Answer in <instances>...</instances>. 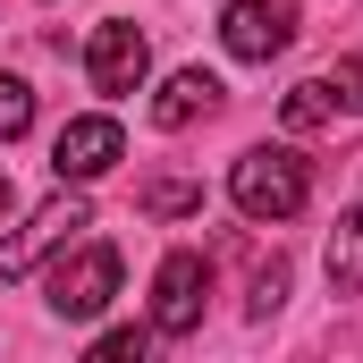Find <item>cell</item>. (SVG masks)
Wrapping results in <instances>:
<instances>
[{"instance_id": "cell-1", "label": "cell", "mask_w": 363, "mask_h": 363, "mask_svg": "<svg viewBox=\"0 0 363 363\" xmlns=\"http://www.w3.org/2000/svg\"><path fill=\"white\" fill-rule=\"evenodd\" d=\"M228 194H237L245 220H296L304 194H313V169H304V152L262 144V152H245V161L228 169Z\"/></svg>"}, {"instance_id": "cell-2", "label": "cell", "mask_w": 363, "mask_h": 363, "mask_svg": "<svg viewBox=\"0 0 363 363\" xmlns=\"http://www.w3.org/2000/svg\"><path fill=\"white\" fill-rule=\"evenodd\" d=\"M77 228H93V211H85V194H68V186H60V194H51V203H43L26 228L0 245V279H26L34 262H43V254H51V245H68Z\"/></svg>"}, {"instance_id": "cell-3", "label": "cell", "mask_w": 363, "mask_h": 363, "mask_svg": "<svg viewBox=\"0 0 363 363\" xmlns=\"http://www.w3.org/2000/svg\"><path fill=\"white\" fill-rule=\"evenodd\" d=\"M203 287H211L203 254H169L161 262V279H152V330L161 338H194L203 330Z\"/></svg>"}, {"instance_id": "cell-4", "label": "cell", "mask_w": 363, "mask_h": 363, "mask_svg": "<svg viewBox=\"0 0 363 363\" xmlns=\"http://www.w3.org/2000/svg\"><path fill=\"white\" fill-rule=\"evenodd\" d=\"M110 296H118V245H85L77 262L51 271V313L60 321H93Z\"/></svg>"}, {"instance_id": "cell-5", "label": "cell", "mask_w": 363, "mask_h": 363, "mask_svg": "<svg viewBox=\"0 0 363 363\" xmlns=\"http://www.w3.org/2000/svg\"><path fill=\"white\" fill-rule=\"evenodd\" d=\"M118 152H127L118 118H68L60 144H51V169H60V186H93V178L118 169Z\"/></svg>"}, {"instance_id": "cell-6", "label": "cell", "mask_w": 363, "mask_h": 363, "mask_svg": "<svg viewBox=\"0 0 363 363\" xmlns=\"http://www.w3.org/2000/svg\"><path fill=\"white\" fill-rule=\"evenodd\" d=\"M220 43H228L237 60H279V51L296 43V0H228Z\"/></svg>"}, {"instance_id": "cell-7", "label": "cell", "mask_w": 363, "mask_h": 363, "mask_svg": "<svg viewBox=\"0 0 363 363\" xmlns=\"http://www.w3.org/2000/svg\"><path fill=\"white\" fill-rule=\"evenodd\" d=\"M144 26H127V17H110V26H93V43H85V77L93 93H135L144 85Z\"/></svg>"}, {"instance_id": "cell-8", "label": "cell", "mask_w": 363, "mask_h": 363, "mask_svg": "<svg viewBox=\"0 0 363 363\" xmlns=\"http://www.w3.org/2000/svg\"><path fill=\"white\" fill-rule=\"evenodd\" d=\"M220 110V85L203 77V68H178L169 85H161V101H152V127H194V118H211Z\"/></svg>"}, {"instance_id": "cell-9", "label": "cell", "mask_w": 363, "mask_h": 363, "mask_svg": "<svg viewBox=\"0 0 363 363\" xmlns=\"http://www.w3.org/2000/svg\"><path fill=\"white\" fill-rule=\"evenodd\" d=\"M330 287L338 296H363V203L330 228Z\"/></svg>"}, {"instance_id": "cell-10", "label": "cell", "mask_w": 363, "mask_h": 363, "mask_svg": "<svg viewBox=\"0 0 363 363\" xmlns=\"http://www.w3.org/2000/svg\"><path fill=\"white\" fill-rule=\"evenodd\" d=\"M144 211L152 220H186V211H203V186L194 178H152L144 186Z\"/></svg>"}, {"instance_id": "cell-11", "label": "cell", "mask_w": 363, "mask_h": 363, "mask_svg": "<svg viewBox=\"0 0 363 363\" xmlns=\"http://www.w3.org/2000/svg\"><path fill=\"white\" fill-rule=\"evenodd\" d=\"M34 127V85L26 77H0V144H17Z\"/></svg>"}, {"instance_id": "cell-12", "label": "cell", "mask_w": 363, "mask_h": 363, "mask_svg": "<svg viewBox=\"0 0 363 363\" xmlns=\"http://www.w3.org/2000/svg\"><path fill=\"white\" fill-rule=\"evenodd\" d=\"M330 110H338L330 101V77H313V85L287 93V127H330Z\"/></svg>"}, {"instance_id": "cell-13", "label": "cell", "mask_w": 363, "mask_h": 363, "mask_svg": "<svg viewBox=\"0 0 363 363\" xmlns=\"http://www.w3.org/2000/svg\"><path fill=\"white\" fill-rule=\"evenodd\" d=\"M279 296H287V262H262V271H254V321L279 313Z\"/></svg>"}, {"instance_id": "cell-14", "label": "cell", "mask_w": 363, "mask_h": 363, "mask_svg": "<svg viewBox=\"0 0 363 363\" xmlns=\"http://www.w3.org/2000/svg\"><path fill=\"white\" fill-rule=\"evenodd\" d=\"M330 93H338L347 110H363V60H338V68H330Z\"/></svg>"}, {"instance_id": "cell-15", "label": "cell", "mask_w": 363, "mask_h": 363, "mask_svg": "<svg viewBox=\"0 0 363 363\" xmlns=\"http://www.w3.org/2000/svg\"><path fill=\"white\" fill-rule=\"evenodd\" d=\"M144 347H152V330H110V338H101V347H93V355H110V363H127V355H144Z\"/></svg>"}, {"instance_id": "cell-16", "label": "cell", "mask_w": 363, "mask_h": 363, "mask_svg": "<svg viewBox=\"0 0 363 363\" xmlns=\"http://www.w3.org/2000/svg\"><path fill=\"white\" fill-rule=\"evenodd\" d=\"M9 203H17V194H9V178H0V211H9Z\"/></svg>"}]
</instances>
